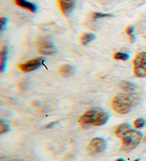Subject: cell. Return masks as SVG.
Listing matches in <instances>:
<instances>
[{
    "label": "cell",
    "instance_id": "obj_1",
    "mask_svg": "<svg viewBox=\"0 0 146 161\" xmlns=\"http://www.w3.org/2000/svg\"><path fill=\"white\" fill-rule=\"evenodd\" d=\"M115 134L116 137L122 140V150L128 153L134 150L140 143L143 139V133L134 130L129 123H123L118 126Z\"/></svg>",
    "mask_w": 146,
    "mask_h": 161
},
{
    "label": "cell",
    "instance_id": "obj_2",
    "mask_svg": "<svg viewBox=\"0 0 146 161\" xmlns=\"http://www.w3.org/2000/svg\"><path fill=\"white\" fill-rule=\"evenodd\" d=\"M109 119V114L101 108H93L88 110L80 118L81 125L84 128L92 126L105 125Z\"/></svg>",
    "mask_w": 146,
    "mask_h": 161
},
{
    "label": "cell",
    "instance_id": "obj_3",
    "mask_svg": "<svg viewBox=\"0 0 146 161\" xmlns=\"http://www.w3.org/2000/svg\"><path fill=\"white\" fill-rule=\"evenodd\" d=\"M138 99L135 93H119L112 100L111 107L119 114H127L138 103Z\"/></svg>",
    "mask_w": 146,
    "mask_h": 161
},
{
    "label": "cell",
    "instance_id": "obj_4",
    "mask_svg": "<svg viewBox=\"0 0 146 161\" xmlns=\"http://www.w3.org/2000/svg\"><path fill=\"white\" fill-rule=\"evenodd\" d=\"M133 72L136 76L146 78V52H140L136 56L132 61Z\"/></svg>",
    "mask_w": 146,
    "mask_h": 161
},
{
    "label": "cell",
    "instance_id": "obj_5",
    "mask_svg": "<svg viewBox=\"0 0 146 161\" xmlns=\"http://www.w3.org/2000/svg\"><path fill=\"white\" fill-rule=\"evenodd\" d=\"M107 147V143L103 138H94L90 141L87 147V151L90 155H94L104 152Z\"/></svg>",
    "mask_w": 146,
    "mask_h": 161
},
{
    "label": "cell",
    "instance_id": "obj_6",
    "mask_svg": "<svg viewBox=\"0 0 146 161\" xmlns=\"http://www.w3.org/2000/svg\"><path fill=\"white\" fill-rule=\"evenodd\" d=\"M38 51L43 55H52L57 53V48L49 40L41 39L38 43Z\"/></svg>",
    "mask_w": 146,
    "mask_h": 161
},
{
    "label": "cell",
    "instance_id": "obj_7",
    "mask_svg": "<svg viewBox=\"0 0 146 161\" xmlns=\"http://www.w3.org/2000/svg\"><path fill=\"white\" fill-rule=\"evenodd\" d=\"M44 58L43 57H39L34 58V59L26 61L23 64L19 65V69L23 72H31L36 70L44 63Z\"/></svg>",
    "mask_w": 146,
    "mask_h": 161
},
{
    "label": "cell",
    "instance_id": "obj_8",
    "mask_svg": "<svg viewBox=\"0 0 146 161\" xmlns=\"http://www.w3.org/2000/svg\"><path fill=\"white\" fill-rule=\"evenodd\" d=\"M59 7L64 14L69 16L75 9L76 0H58Z\"/></svg>",
    "mask_w": 146,
    "mask_h": 161
},
{
    "label": "cell",
    "instance_id": "obj_9",
    "mask_svg": "<svg viewBox=\"0 0 146 161\" xmlns=\"http://www.w3.org/2000/svg\"><path fill=\"white\" fill-rule=\"evenodd\" d=\"M14 2H15L16 4L18 5V6L30 11L31 12H37L36 5L27 1V0H14Z\"/></svg>",
    "mask_w": 146,
    "mask_h": 161
},
{
    "label": "cell",
    "instance_id": "obj_10",
    "mask_svg": "<svg viewBox=\"0 0 146 161\" xmlns=\"http://www.w3.org/2000/svg\"><path fill=\"white\" fill-rule=\"evenodd\" d=\"M119 86H120L121 89L128 93H133L137 89V86L136 84L131 81H128V80H123L120 83Z\"/></svg>",
    "mask_w": 146,
    "mask_h": 161
},
{
    "label": "cell",
    "instance_id": "obj_11",
    "mask_svg": "<svg viewBox=\"0 0 146 161\" xmlns=\"http://www.w3.org/2000/svg\"><path fill=\"white\" fill-rule=\"evenodd\" d=\"M75 69L72 66L69 64H64L62 65L60 69H59V72L61 74L62 76L64 77H70L74 74Z\"/></svg>",
    "mask_w": 146,
    "mask_h": 161
},
{
    "label": "cell",
    "instance_id": "obj_12",
    "mask_svg": "<svg viewBox=\"0 0 146 161\" xmlns=\"http://www.w3.org/2000/svg\"><path fill=\"white\" fill-rule=\"evenodd\" d=\"M8 52H9V51H8L7 47H4L1 52V62H0V70H1V72H4L6 69Z\"/></svg>",
    "mask_w": 146,
    "mask_h": 161
},
{
    "label": "cell",
    "instance_id": "obj_13",
    "mask_svg": "<svg viewBox=\"0 0 146 161\" xmlns=\"http://www.w3.org/2000/svg\"><path fill=\"white\" fill-rule=\"evenodd\" d=\"M96 36L93 33H86L81 37V44L84 46L88 45L89 43L94 41Z\"/></svg>",
    "mask_w": 146,
    "mask_h": 161
},
{
    "label": "cell",
    "instance_id": "obj_14",
    "mask_svg": "<svg viewBox=\"0 0 146 161\" xmlns=\"http://www.w3.org/2000/svg\"><path fill=\"white\" fill-rule=\"evenodd\" d=\"M10 130V127L3 119H0V134L2 135L5 133L9 132Z\"/></svg>",
    "mask_w": 146,
    "mask_h": 161
},
{
    "label": "cell",
    "instance_id": "obj_15",
    "mask_svg": "<svg viewBox=\"0 0 146 161\" xmlns=\"http://www.w3.org/2000/svg\"><path fill=\"white\" fill-rule=\"evenodd\" d=\"M113 58L116 60H121V61H127L129 59L130 56L128 53H123V52H117L115 53L114 56H113Z\"/></svg>",
    "mask_w": 146,
    "mask_h": 161
},
{
    "label": "cell",
    "instance_id": "obj_16",
    "mask_svg": "<svg viewBox=\"0 0 146 161\" xmlns=\"http://www.w3.org/2000/svg\"><path fill=\"white\" fill-rule=\"evenodd\" d=\"M134 30L135 29L133 26H128V27H127L126 32V34H128V36L130 37V39H131V42L132 43H133L136 42V36L134 35Z\"/></svg>",
    "mask_w": 146,
    "mask_h": 161
},
{
    "label": "cell",
    "instance_id": "obj_17",
    "mask_svg": "<svg viewBox=\"0 0 146 161\" xmlns=\"http://www.w3.org/2000/svg\"><path fill=\"white\" fill-rule=\"evenodd\" d=\"M146 123L145 120L143 118H139L136 119L134 122V126L136 128H142L145 126Z\"/></svg>",
    "mask_w": 146,
    "mask_h": 161
},
{
    "label": "cell",
    "instance_id": "obj_18",
    "mask_svg": "<svg viewBox=\"0 0 146 161\" xmlns=\"http://www.w3.org/2000/svg\"><path fill=\"white\" fill-rule=\"evenodd\" d=\"M113 16L112 14H103V13H99V12H95L92 14V18L93 19H102V18H105V17H113Z\"/></svg>",
    "mask_w": 146,
    "mask_h": 161
},
{
    "label": "cell",
    "instance_id": "obj_19",
    "mask_svg": "<svg viewBox=\"0 0 146 161\" xmlns=\"http://www.w3.org/2000/svg\"><path fill=\"white\" fill-rule=\"evenodd\" d=\"M8 19L6 17H2L0 19V31H3L6 27Z\"/></svg>",
    "mask_w": 146,
    "mask_h": 161
},
{
    "label": "cell",
    "instance_id": "obj_20",
    "mask_svg": "<svg viewBox=\"0 0 146 161\" xmlns=\"http://www.w3.org/2000/svg\"><path fill=\"white\" fill-rule=\"evenodd\" d=\"M56 123H57V122H56V121H53V122H51V123H48V124L47 126V128H53V127H54V126L56 125Z\"/></svg>",
    "mask_w": 146,
    "mask_h": 161
},
{
    "label": "cell",
    "instance_id": "obj_21",
    "mask_svg": "<svg viewBox=\"0 0 146 161\" xmlns=\"http://www.w3.org/2000/svg\"><path fill=\"white\" fill-rule=\"evenodd\" d=\"M115 161H126L124 159H123V158H118V159L115 160Z\"/></svg>",
    "mask_w": 146,
    "mask_h": 161
},
{
    "label": "cell",
    "instance_id": "obj_22",
    "mask_svg": "<svg viewBox=\"0 0 146 161\" xmlns=\"http://www.w3.org/2000/svg\"><path fill=\"white\" fill-rule=\"evenodd\" d=\"M140 158H138V159H136V160H135L133 161H140Z\"/></svg>",
    "mask_w": 146,
    "mask_h": 161
},
{
    "label": "cell",
    "instance_id": "obj_23",
    "mask_svg": "<svg viewBox=\"0 0 146 161\" xmlns=\"http://www.w3.org/2000/svg\"><path fill=\"white\" fill-rule=\"evenodd\" d=\"M143 141H144V142H146V136H145V138H144V140H143Z\"/></svg>",
    "mask_w": 146,
    "mask_h": 161
},
{
    "label": "cell",
    "instance_id": "obj_24",
    "mask_svg": "<svg viewBox=\"0 0 146 161\" xmlns=\"http://www.w3.org/2000/svg\"><path fill=\"white\" fill-rule=\"evenodd\" d=\"M17 161H22V160H17Z\"/></svg>",
    "mask_w": 146,
    "mask_h": 161
}]
</instances>
